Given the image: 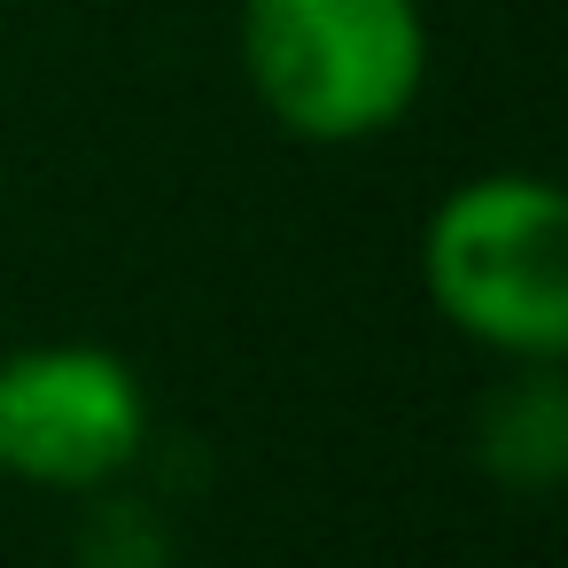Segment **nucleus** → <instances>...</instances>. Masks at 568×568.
Segmentation results:
<instances>
[{"label": "nucleus", "instance_id": "nucleus-1", "mask_svg": "<svg viewBox=\"0 0 568 568\" xmlns=\"http://www.w3.org/2000/svg\"><path fill=\"white\" fill-rule=\"evenodd\" d=\"M428 312L498 366L568 358V195L545 172H475L428 203L420 242Z\"/></svg>", "mask_w": 568, "mask_h": 568}, {"label": "nucleus", "instance_id": "nucleus-2", "mask_svg": "<svg viewBox=\"0 0 568 568\" xmlns=\"http://www.w3.org/2000/svg\"><path fill=\"white\" fill-rule=\"evenodd\" d=\"M242 79L304 149H358L413 118L428 87L420 0H242Z\"/></svg>", "mask_w": 568, "mask_h": 568}, {"label": "nucleus", "instance_id": "nucleus-3", "mask_svg": "<svg viewBox=\"0 0 568 568\" xmlns=\"http://www.w3.org/2000/svg\"><path fill=\"white\" fill-rule=\"evenodd\" d=\"M156 397L110 343H24L0 358V475L24 490H110L141 467Z\"/></svg>", "mask_w": 568, "mask_h": 568}, {"label": "nucleus", "instance_id": "nucleus-4", "mask_svg": "<svg viewBox=\"0 0 568 568\" xmlns=\"http://www.w3.org/2000/svg\"><path fill=\"white\" fill-rule=\"evenodd\" d=\"M475 452L498 483L545 490L568 467V397H560V366H506V382L483 405Z\"/></svg>", "mask_w": 568, "mask_h": 568}]
</instances>
